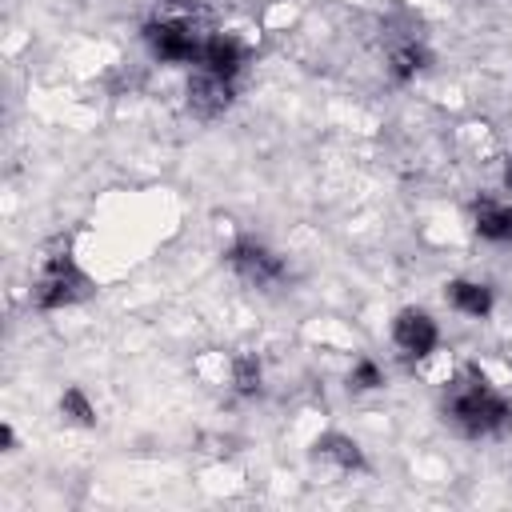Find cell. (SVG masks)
Returning <instances> with one entry per match:
<instances>
[{"mask_svg": "<svg viewBox=\"0 0 512 512\" xmlns=\"http://www.w3.org/2000/svg\"><path fill=\"white\" fill-rule=\"evenodd\" d=\"M228 264H232V272H236L240 280H248V284H256V288L276 284V280L284 276L280 256H272V252H268L264 244H256V240H236L232 252H228Z\"/></svg>", "mask_w": 512, "mask_h": 512, "instance_id": "obj_4", "label": "cell"}, {"mask_svg": "<svg viewBox=\"0 0 512 512\" xmlns=\"http://www.w3.org/2000/svg\"><path fill=\"white\" fill-rule=\"evenodd\" d=\"M240 64H244V48H240V40H232V36H208L204 40V48H200V68L204 72H216V76H236L240 72Z\"/></svg>", "mask_w": 512, "mask_h": 512, "instance_id": "obj_7", "label": "cell"}, {"mask_svg": "<svg viewBox=\"0 0 512 512\" xmlns=\"http://www.w3.org/2000/svg\"><path fill=\"white\" fill-rule=\"evenodd\" d=\"M476 232H480L484 240H496V244L512 240V204L484 200V204L476 208Z\"/></svg>", "mask_w": 512, "mask_h": 512, "instance_id": "obj_8", "label": "cell"}, {"mask_svg": "<svg viewBox=\"0 0 512 512\" xmlns=\"http://www.w3.org/2000/svg\"><path fill=\"white\" fill-rule=\"evenodd\" d=\"M60 412H64L72 424H80V428L96 424V412H92V404H88V396H84L80 388H68V392L60 396Z\"/></svg>", "mask_w": 512, "mask_h": 512, "instance_id": "obj_13", "label": "cell"}, {"mask_svg": "<svg viewBox=\"0 0 512 512\" xmlns=\"http://www.w3.org/2000/svg\"><path fill=\"white\" fill-rule=\"evenodd\" d=\"M84 292H88V280L80 276L72 256L68 252H52L44 260V276L36 284V304L40 308H64V304H76Z\"/></svg>", "mask_w": 512, "mask_h": 512, "instance_id": "obj_2", "label": "cell"}, {"mask_svg": "<svg viewBox=\"0 0 512 512\" xmlns=\"http://www.w3.org/2000/svg\"><path fill=\"white\" fill-rule=\"evenodd\" d=\"M392 340H396V348H400L404 356H428V352L436 348V324H432L424 312L408 308V312L396 316Z\"/></svg>", "mask_w": 512, "mask_h": 512, "instance_id": "obj_6", "label": "cell"}, {"mask_svg": "<svg viewBox=\"0 0 512 512\" xmlns=\"http://www.w3.org/2000/svg\"><path fill=\"white\" fill-rule=\"evenodd\" d=\"M444 412L452 416V424L468 436H488V432H500L508 420H512V404L484 384V376H464L452 384L448 392V404Z\"/></svg>", "mask_w": 512, "mask_h": 512, "instance_id": "obj_1", "label": "cell"}, {"mask_svg": "<svg viewBox=\"0 0 512 512\" xmlns=\"http://www.w3.org/2000/svg\"><path fill=\"white\" fill-rule=\"evenodd\" d=\"M316 452H320L324 460H332L336 468H344V472H352V468L364 464V460H360V448H356L348 436H324V440L316 444Z\"/></svg>", "mask_w": 512, "mask_h": 512, "instance_id": "obj_11", "label": "cell"}, {"mask_svg": "<svg viewBox=\"0 0 512 512\" xmlns=\"http://www.w3.org/2000/svg\"><path fill=\"white\" fill-rule=\"evenodd\" d=\"M144 36L160 60H200V48L208 40L192 20H156L144 28Z\"/></svg>", "mask_w": 512, "mask_h": 512, "instance_id": "obj_3", "label": "cell"}, {"mask_svg": "<svg viewBox=\"0 0 512 512\" xmlns=\"http://www.w3.org/2000/svg\"><path fill=\"white\" fill-rule=\"evenodd\" d=\"M424 64H428V52H424L416 40H400V44L388 52V72H392L396 80H412Z\"/></svg>", "mask_w": 512, "mask_h": 512, "instance_id": "obj_10", "label": "cell"}, {"mask_svg": "<svg viewBox=\"0 0 512 512\" xmlns=\"http://www.w3.org/2000/svg\"><path fill=\"white\" fill-rule=\"evenodd\" d=\"M232 384L240 396H252L260 388V360L256 356H236L232 360Z\"/></svg>", "mask_w": 512, "mask_h": 512, "instance_id": "obj_12", "label": "cell"}, {"mask_svg": "<svg viewBox=\"0 0 512 512\" xmlns=\"http://www.w3.org/2000/svg\"><path fill=\"white\" fill-rule=\"evenodd\" d=\"M232 104V84H228V76H216V72H196L192 76V84H188V108L200 116V120H212V116H220L224 108Z\"/></svg>", "mask_w": 512, "mask_h": 512, "instance_id": "obj_5", "label": "cell"}, {"mask_svg": "<svg viewBox=\"0 0 512 512\" xmlns=\"http://www.w3.org/2000/svg\"><path fill=\"white\" fill-rule=\"evenodd\" d=\"M448 300H452V308H460V312H468V316H484V312L492 308V292H488L484 284H472V280L448 284Z\"/></svg>", "mask_w": 512, "mask_h": 512, "instance_id": "obj_9", "label": "cell"}, {"mask_svg": "<svg viewBox=\"0 0 512 512\" xmlns=\"http://www.w3.org/2000/svg\"><path fill=\"white\" fill-rule=\"evenodd\" d=\"M504 184L512 188V156H508V164H504Z\"/></svg>", "mask_w": 512, "mask_h": 512, "instance_id": "obj_15", "label": "cell"}, {"mask_svg": "<svg viewBox=\"0 0 512 512\" xmlns=\"http://www.w3.org/2000/svg\"><path fill=\"white\" fill-rule=\"evenodd\" d=\"M352 384H356V388H380L384 376H380V368H376L372 360H360V364L352 368Z\"/></svg>", "mask_w": 512, "mask_h": 512, "instance_id": "obj_14", "label": "cell"}]
</instances>
